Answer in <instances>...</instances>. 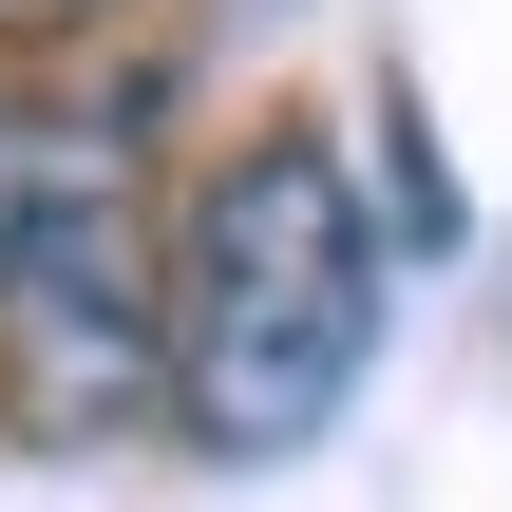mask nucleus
Listing matches in <instances>:
<instances>
[{
	"mask_svg": "<svg viewBox=\"0 0 512 512\" xmlns=\"http://www.w3.org/2000/svg\"><path fill=\"white\" fill-rule=\"evenodd\" d=\"M133 0H0V57H76V38H114Z\"/></svg>",
	"mask_w": 512,
	"mask_h": 512,
	"instance_id": "4",
	"label": "nucleus"
},
{
	"mask_svg": "<svg viewBox=\"0 0 512 512\" xmlns=\"http://www.w3.org/2000/svg\"><path fill=\"white\" fill-rule=\"evenodd\" d=\"M380 285L399 228L361 209V152L323 114H247L171 190V437L209 475H285L380 361Z\"/></svg>",
	"mask_w": 512,
	"mask_h": 512,
	"instance_id": "1",
	"label": "nucleus"
},
{
	"mask_svg": "<svg viewBox=\"0 0 512 512\" xmlns=\"http://www.w3.org/2000/svg\"><path fill=\"white\" fill-rule=\"evenodd\" d=\"M152 418H171V247H152V209L0 266V437L114 456V437H152Z\"/></svg>",
	"mask_w": 512,
	"mask_h": 512,
	"instance_id": "2",
	"label": "nucleus"
},
{
	"mask_svg": "<svg viewBox=\"0 0 512 512\" xmlns=\"http://www.w3.org/2000/svg\"><path fill=\"white\" fill-rule=\"evenodd\" d=\"M114 209H152V95H19L0 76V266L76 247Z\"/></svg>",
	"mask_w": 512,
	"mask_h": 512,
	"instance_id": "3",
	"label": "nucleus"
}]
</instances>
